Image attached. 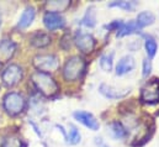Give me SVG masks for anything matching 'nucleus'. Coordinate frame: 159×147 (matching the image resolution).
Returning <instances> with one entry per match:
<instances>
[{"label": "nucleus", "mask_w": 159, "mask_h": 147, "mask_svg": "<svg viewBox=\"0 0 159 147\" xmlns=\"http://www.w3.org/2000/svg\"><path fill=\"white\" fill-rule=\"evenodd\" d=\"M79 141H80V134H79V131H78V129H77V127L72 126V127H70V130H69L68 142H69L70 145H77V144H79Z\"/></svg>", "instance_id": "24"}, {"label": "nucleus", "mask_w": 159, "mask_h": 147, "mask_svg": "<svg viewBox=\"0 0 159 147\" xmlns=\"http://www.w3.org/2000/svg\"><path fill=\"white\" fill-rule=\"evenodd\" d=\"M43 24H44V26L49 31H53V30H57V29L63 27L66 25V20H64V17L61 14H57V12H46L44 16H43Z\"/></svg>", "instance_id": "8"}, {"label": "nucleus", "mask_w": 159, "mask_h": 147, "mask_svg": "<svg viewBox=\"0 0 159 147\" xmlns=\"http://www.w3.org/2000/svg\"><path fill=\"white\" fill-rule=\"evenodd\" d=\"M73 115H74L75 120H78L79 122H81V124H83L84 126H86L88 129H90V130H93V131L99 130L100 125H99L98 120H96L91 114H89V112H86V111H75Z\"/></svg>", "instance_id": "10"}, {"label": "nucleus", "mask_w": 159, "mask_h": 147, "mask_svg": "<svg viewBox=\"0 0 159 147\" xmlns=\"http://www.w3.org/2000/svg\"><path fill=\"white\" fill-rule=\"evenodd\" d=\"M35 68L39 72L48 73L54 72L59 67V58L54 55H39L32 61Z\"/></svg>", "instance_id": "4"}, {"label": "nucleus", "mask_w": 159, "mask_h": 147, "mask_svg": "<svg viewBox=\"0 0 159 147\" xmlns=\"http://www.w3.org/2000/svg\"><path fill=\"white\" fill-rule=\"evenodd\" d=\"M136 1H112V2H110L109 4V6L110 7H121V9H123V10H133L134 9V6H136Z\"/></svg>", "instance_id": "22"}, {"label": "nucleus", "mask_w": 159, "mask_h": 147, "mask_svg": "<svg viewBox=\"0 0 159 147\" xmlns=\"http://www.w3.org/2000/svg\"><path fill=\"white\" fill-rule=\"evenodd\" d=\"M152 69V64L149 62V59H143V77H148V74L151 73Z\"/></svg>", "instance_id": "25"}, {"label": "nucleus", "mask_w": 159, "mask_h": 147, "mask_svg": "<svg viewBox=\"0 0 159 147\" xmlns=\"http://www.w3.org/2000/svg\"><path fill=\"white\" fill-rule=\"evenodd\" d=\"M141 100L146 104H156L159 102V82L153 79L146 83L141 90Z\"/></svg>", "instance_id": "6"}, {"label": "nucleus", "mask_w": 159, "mask_h": 147, "mask_svg": "<svg viewBox=\"0 0 159 147\" xmlns=\"http://www.w3.org/2000/svg\"><path fill=\"white\" fill-rule=\"evenodd\" d=\"M157 48H158L157 42H156L152 37H148V38L146 40V50H147V53H148V56H149L151 58L154 57V55H156V52H157Z\"/></svg>", "instance_id": "23"}, {"label": "nucleus", "mask_w": 159, "mask_h": 147, "mask_svg": "<svg viewBox=\"0 0 159 147\" xmlns=\"http://www.w3.org/2000/svg\"><path fill=\"white\" fill-rule=\"evenodd\" d=\"M112 64H114V52L104 53L100 57V67L102 68V71L110 72L112 69Z\"/></svg>", "instance_id": "19"}, {"label": "nucleus", "mask_w": 159, "mask_h": 147, "mask_svg": "<svg viewBox=\"0 0 159 147\" xmlns=\"http://www.w3.org/2000/svg\"><path fill=\"white\" fill-rule=\"evenodd\" d=\"M154 20H156V16L151 11H142L141 14H138L136 22L139 26V29H142V27H146V26L152 25L154 22Z\"/></svg>", "instance_id": "16"}, {"label": "nucleus", "mask_w": 159, "mask_h": 147, "mask_svg": "<svg viewBox=\"0 0 159 147\" xmlns=\"http://www.w3.org/2000/svg\"><path fill=\"white\" fill-rule=\"evenodd\" d=\"M22 75H24V71L20 66L10 64L2 71L1 80L5 87H14L22 79Z\"/></svg>", "instance_id": "5"}, {"label": "nucleus", "mask_w": 159, "mask_h": 147, "mask_svg": "<svg viewBox=\"0 0 159 147\" xmlns=\"http://www.w3.org/2000/svg\"><path fill=\"white\" fill-rule=\"evenodd\" d=\"M0 26H1V11H0Z\"/></svg>", "instance_id": "27"}, {"label": "nucleus", "mask_w": 159, "mask_h": 147, "mask_svg": "<svg viewBox=\"0 0 159 147\" xmlns=\"http://www.w3.org/2000/svg\"><path fill=\"white\" fill-rule=\"evenodd\" d=\"M85 71V61L79 56L70 57L63 68V77L67 82H74L79 79Z\"/></svg>", "instance_id": "3"}, {"label": "nucleus", "mask_w": 159, "mask_h": 147, "mask_svg": "<svg viewBox=\"0 0 159 147\" xmlns=\"http://www.w3.org/2000/svg\"><path fill=\"white\" fill-rule=\"evenodd\" d=\"M31 45L37 47V48H42V47H46L51 43V36L46 32H42V31H39L36 34H34L32 37H31Z\"/></svg>", "instance_id": "15"}, {"label": "nucleus", "mask_w": 159, "mask_h": 147, "mask_svg": "<svg viewBox=\"0 0 159 147\" xmlns=\"http://www.w3.org/2000/svg\"><path fill=\"white\" fill-rule=\"evenodd\" d=\"M134 68V59L131 56H125L119 61L116 66V74L117 75H123V74L131 72Z\"/></svg>", "instance_id": "12"}, {"label": "nucleus", "mask_w": 159, "mask_h": 147, "mask_svg": "<svg viewBox=\"0 0 159 147\" xmlns=\"http://www.w3.org/2000/svg\"><path fill=\"white\" fill-rule=\"evenodd\" d=\"M138 30H139V26L137 25L136 21H128L127 24H122V26L117 30V36L122 37L126 35H131L137 32Z\"/></svg>", "instance_id": "17"}, {"label": "nucleus", "mask_w": 159, "mask_h": 147, "mask_svg": "<svg viewBox=\"0 0 159 147\" xmlns=\"http://www.w3.org/2000/svg\"><path fill=\"white\" fill-rule=\"evenodd\" d=\"M70 6V1L69 0H52V1H47L46 2V7L48 10V12H57L59 14L61 11L67 10Z\"/></svg>", "instance_id": "14"}, {"label": "nucleus", "mask_w": 159, "mask_h": 147, "mask_svg": "<svg viewBox=\"0 0 159 147\" xmlns=\"http://www.w3.org/2000/svg\"><path fill=\"white\" fill-rule=\"evenodd\" d=\"M111 134L116 139H125L127 136L126 127L120 122H112L111 124Z\"/></svg>", "instance_id": "20"}, {"label": "nucleus", "mask_w": 159, "mask_h": 147, "mask_svg": "<svg viewBox=\"0 0 159 147\" xmlns=\"http://www.w3.org/2000/svg\"><path fill=\"white\" fill-rule=\"evenodd\" d=\"M99 90H100V93H101L104 97H106V98H109V99H120V98L126 97V95L129 93L128 89H122V90H120L117 88H114V87L107 85V84H101L100 88H99Z\"/></svg>", "instance_id": "11"}, {"label": "nucleus", "mask_w": 159, "mask_h": 147, "mask_svg": "<svg viewBox=\"0 0 159 147\" xmlns=\"http://www.w3.org/2000/svg\"><path fill=\"white\" fill-rule=\"evenodd\" d=\"M16 51V45L11 40H2L0 41V64L9 62Z\"/></svg>", "instance_id": "9"}, {"label": "nucleus", "mask_w": 159, "mask_h": 147, "mask_svg": "<svg viewBox=\"0 0 159 147\" xmlns=\"http://www.w3.org/2000/svg\"><path fill=\"white\" fill-rule=\"evenodd\" d=\"M31 80H32L34 85L36 87V89L42 95H44L47 98H53L59 92V87H58L57 82L48 73H43V72L37 71L31 75Z\"/></svg>", "instance_id": "1"}, {"label": "nucleus", "mask_w": 159, "mask_h": 147, "mask_svg": "<svg viewBox=\"0 0 159 147\" xmlns=\"http://www.w3.org/2000/svg\"><path fill=\"white\" fill-rule=\"evenodd\" d=\"M99 147H107V146H106L105 144H101V145H100V146H99Z\"/></svg>", "instance_id": "26"}, {"label": "nucleus", "mask_w": 159, "mask_h": 147, "mask_svg": "<svg viewBox=\"0 0 159 147\" xmlns=\"http://www.w3.org/2000/svg\"><path fill=\"white\" fill-rule=\"evenodd\" d=\"M74 42H75L77 47L84 53L91 52L94 50V47H95V38L90 34H85V32H80V31H78L75 34Z\"/></svg>", "instance_id": "7"}, {"label": "nucleus", "mask_w": 159, "mask_h": 147, "mask_svg": "<svg viewBox=\"0 0 159 147\" xmlns=\"http://www.w3.org/2000/svg\"><path fill=\"white\" fill-rule=\"evenodd\" d=\"M2 107H4V110L6 111L9 115L16 116V115L21 114L25 110L26 100H25L22 94L16 93V92H11V93H7L4 97Z\"/></svg>", "instance_id": "2"}, {"label": "nucleus", "mask_w": 159, "mask_h": 147, "mask_svg": "<svg viewBox=\"0 0 159 147\" xmlns=\"http://www.w3.org/2000/svg\"><path fill=\"white\" fill-rule=\"evenodd\" d=\"M81 24L86 27H94L96 25V11H95L94 6H91L86 10V12L81 20Z\"/></svg>", "instance_id": "18"}, {"label": "nucleus", "mask_w": 159, "mask_h": 147, "mask_svg": "<svg viewBox=\"0 0 159 147\" xmlns=\"http://www.w3.org/2000/svg\"><path fill=\"white\" fill-rule=\"evenodd\" d=\"M35 15H36L35 7L27 6V7L24 10V12H22V15H21V17H20V20H19L17 26H19L20 29H26V27H29V26L32 24L34 19H35Z\"/></svg>", "instance_id": "13"}, {"label": "nucleus", "mask_w": 159, "mask_h": 147, "mask_svg": "<svg viewBox=\"0 0 159 147\" xmlns=\"http://www.w3.org/2000/svg\"><path fill=\"white\" fill-rule=\"evenodd\" d=\"M1 147H22V141L17 136H7L4 139Z\"/></svg>", "instance_id": "21"}]
</instances>
